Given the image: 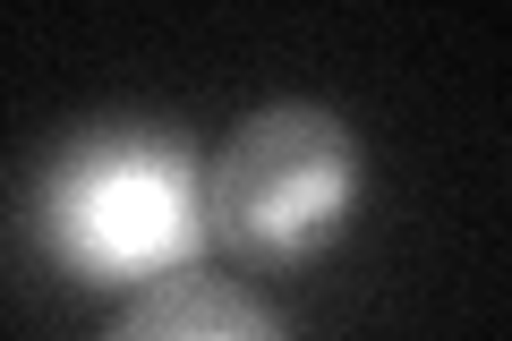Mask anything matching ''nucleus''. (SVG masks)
Masks as SVG:
<instances>
[{"label":"nucleus","mask_w":512,"mask_h":341,"mask_svg":"<svg viewBox=\"0 0 512 341\" xmlns=\"http://www.w3.org/2000/svg\"><path fill=\"white\" fill-rule=\"evenodd\" d=\"M35 239L77 282H171L214 248L205 171L180 128H86L43 162Z\"/></svg>","instance_id":"f257e3e1"},{"label":"nucleus","mask_w":512,"mask_h":341,"mask_svg":"<svg viewBox=\"0 0 512 341\" xmlns=\"http://www.w3.org/2000/svg\"><path fill=\"white\" fill-rule=\"evenodd\" d=\"M359 137L325 103H265L205 162V231L239 265H308L359 205Z\"/></svg>","instance_id":"f03ea898"},{"label":"nucleus","mask_w":512,"mask_h":341,"mask_svg":"<svg viewBox=\"0 0 512 341\" xmlns=\"http://www.w3.org/2000/svg\"><path fill=\"white\" fill-rule=\"evenodd\" d=\"M103 341H291V324L239 282H214V273H171V282H146L128 299V316L111 324Z\"/></svg>","instance_id":"7ed1b4c3"}]
</instances>
